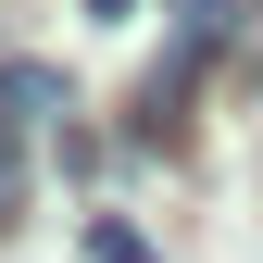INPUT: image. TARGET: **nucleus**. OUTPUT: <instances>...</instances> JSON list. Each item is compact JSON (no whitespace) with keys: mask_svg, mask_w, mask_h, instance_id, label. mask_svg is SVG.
<instances>
[{"mask_svg":"<svg viewBox=\"0 0 263 263\" xmlns=\"http://www.w3.org/2000/svg\"><path fill=\"white\" fill-rule=\"evenodd\" d=\"M25 226V113H0V238Z\"/></svg>","mask_w":263,"mask_h":263,"instance_id":"f03ea898","label":"nucleus"},{"mask_svg":"<svg viewBox=\"0 0 263 263\" xmlns=\"http://www.w3.org/2000/svg\"><path fill=\"white\" fill-rule=\"evenodd\" d=\"M125 13H138V0H88V25H125Z\"/></svg>","mask_w":263,"mask_h":263,"instance_id":"20e7f679","label":"nucleus"},{"mask_svg":"<svg viewBox=\"0 0 263 263\" xmlns=\"http://www.w3.org/2000/svg\"><path fill=\"white\" fill-rule=\"evenodd\" d=\"M0 113H25V125H50V113H76V88H63L50 63H0Z\"/></svg>","mask_w":263,"mask_h":263,"instance_id":"f257e3e1","label":"nucleus"},{"mask_svg":"<svg viewBox=\"0 0 263 263\" xmlns=\"http://www.w3.org/2000/svg\"><path fill=\"white\" fill-rule=\"evenodd\" d=\"M88 263H163V251L138 238V226H113V213H101V226H88Z\"/></svg>","mask_w":263,"mask_h":263,"instance_id":"7ed1b4c3","label":"nucleus"}]
</instances>
